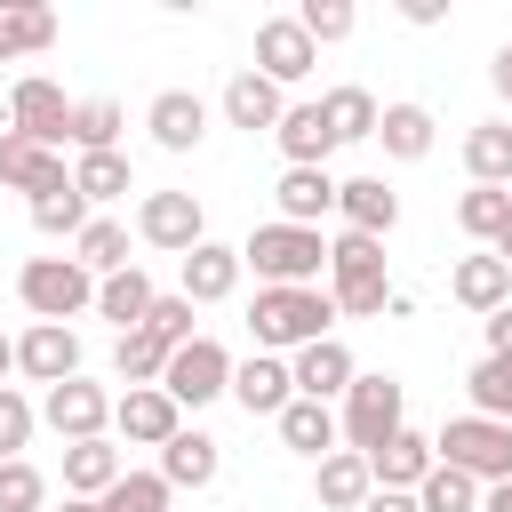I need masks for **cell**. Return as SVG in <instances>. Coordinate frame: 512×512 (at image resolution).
<instances>
[{"label": "cell", "instance_id": "6da1fadb", "mask_svg": "<svg viewBox=\"0 0 512 512\" xmlns=\"http://www.w3.org/2000/svg\"><path fill=\"white\" fill-rule=\"evenodd\" d=\"M248 328H256V352H304V344L336 336V296L328 288H256Z\"/></svg>", "mask_w": 512, "mask_h": 512}, {"label": "cell", "instance_id": "7a4b0ae2", "mask_svg": "<svg viewBox=\"0 0 512 512\" xmlns=\"http://www.w3.org/2000/svg\"><path fill=\"white\" fill-rule=\"evenodd\" d=\"M240 272H256L264 288H320V272H328V240L320 232H304V224H256L248 240H240Z\"/></svg>", "mask_w": 512, "mask_h": 512}, {"label": "cell", "instance_id": "3957f363", "mask_svg": "<svg viewBox=\"0 0 512 512\" xmlns=\"http://www.w3.org/2000/svg\"><path fill=\"white\" fill-rule=\"evenodd\" d=\"M408 424V384L400 376H352V392H344V408H336V440L352 448V456H376L392 432Z\"/></svg>", "mask_w": 512, "mask_h": 512}, {"label": "cell", "instance_id": "277c9868", "mask_svg": "<svg viewBox=\"0 0 512 512\" xmlns=\"http://www.w3.org/2000/svg\"><path fill=\"white\" fill-rule=\"evenodd\" d=\"M432 456L440 464H456L464 480H480V488H496V480H512V424H496V416H448L440 432H432Z\"/></svg>", "mask_w": 512, "mask_h": 512}, {"label": "cell", "instance_id": "5b68a950", "mask_svg": "<svg viewBox=\"0 0 512 512\" xmlns=\"http://www.w3.org/2000/svg\"><path fill=\"white\" fill-rule=\"evenodd\" d=\"M16 296H24V312L32 320H80V312H96V280L72 264V256H32L24 272H16Z\"/></svg>", "mask_w": 512, "mask_h": 512}, {"label": "cell", "instance_id": "8992f818", "mask_svg": "<svg viewBox=\"0 0 512 512\" xmlns=\"http://www.w3.org/2000/svg\"><path fill=\"white\" fill-rule=\"evenodd\" d=\"M160 392H168L176 408H208V400H224V392H232V352H224L216 336L176 344L168 368H160Z\"/></svg>", "mask_w": 512, "mask_h": 512}, {"label": "cell", "instance_id": "52a82bcc", "mask_svg": "<svg viewBox=\"0 0 512 512\" xmlns=\"http://www.w3.org/2000/svg\"><path fill=\"white\" fill-rule=\"evenodd\" d=\"M136 240L144 248H168V256H192L208 240V216H200L192 192H144L136 200Z\"/></svg>", "mask_w": 512, "mask_h": 512}, {"label": "cell", "instance_id": "ba28073f", "mask_svg": "<svg viewBox=\"0 0 512 512\" xmlns=\"http://www.w3.org/2000/svg\"><path fill=\"white\" fill-rule=\"evenodd\" d=\"M40 424H48L64 448H72V440H104V424H112V392L88 384V376H64V384H48Z\"/></svg>", "mask_w": 512, "mask_h": 512}, {"label": "cell", "instance_id": "9c48e42d", "mask_svg": "<svg viewBox=\"0 0 512 512\" xmlns=\"http://www.w3.org/2000/svg\"><path fill=\"white\" fill-rule=\"evenodd\" d=\"M8 128H16V136H32V144H48V152H64V128H72L64 88H56V80H40V72H24V80L8 88Z\"/></svg>", "mask_w": 512, "mask_h": 512}, {"label": "cell", "instance_id": "30bf717a", "mask_svg": "<svg viewBox=\"0 0 512 512\" xmlns=\"http://www.w3.org/2000/svg\"><path fill=\"white\" fill-rule=\"evenodd\" d=\"M352 376H360V360H352V344L344 336H320V344H304V352H288V384H296V400H344L352 392Z\"/></svg>", "mask_w": 512, "mask_h": 512}, {"label": "cell", "instance_id": "8fae6325", "mask_svg": "<svg viewBox=\"0 0 512 512\" xmlns=\"http://www.w3.org/2000/svg\"><path fill=\"white\" fill-rule=\"evenodd\" d=\"M112 432H120L128 448H168V440L184 432V408H176L160 384H128V392L112 400Z\"/></svg>", "mask_w": 512, "mask_h": 512}, {"label": "cell", "instance_id": "7c38bea8", "mask_svg": "<svg viewBox=\"0 0 512 512\" xmlns=\"http://www.w3.org/2000/svg\"><path fill=\"white\" fill-rule=\"evenodd\" d=\"M312 64H320V48L304 40L296 16H264V24H256V64H248V72H264L272 88H296Z\"/></svg>", "mask_w": 512, "mask_h": 512}, {"label": "cell", "instance_id": "4fadbf2b", "mask_svg": "<svg viewBox=\"0 0 512 512\" xmlns=\"http://www.w3.org/2000/svg\"><path fill=\"white\" fill-rule=\"evenodd\" d=\"M0 184H8V192H24V200H40V192H64V184H72V168H64V152H48V144H32V136L0 128Z\"/></svg>", "mask_w": 512, "mask_h": 512}, {"label": "cell", "instance_id": "5bb4252c", "mask_svg": "<svg viewBox=\"0 0 512 512\" xmlns=\"http://www.w3.org/2000/svg\"><path fill=\"white\" fill-rule=\"evenodd\" d=\"M16 376H32V384L80 376V336H72L64 320H32V328L16 336Z\"/></svg>", "mask_w": 512, "mask_h": 512}, {"label": "cell", "instance_id": "9a60e30c", "mask_svg": "<svg viewBox=\"0 0 512 512\" xmlns=\"http://www.w3.org/2000/svg\"><path fill=\"white\" fill-rule=\"evenodd\" d=\"M144 128H152L160 152H200V136H208V104H200L192 88H160V96L144 104Z\"/></svg>", "mask_w": 512, "mask_h": 512}, {"label": "cell", "instance_id": "2e32d148", "mask_svg": "<svg viewBox=\"0 0 512 512\" xmlns=\"http://www.w3.org/2000/svg\"><path fill=\"white\" fill-rule=\"evenodd\" d=\"M336 216H344V232L384 240V232L400 224V192H392L384 176H344V184H336Z\"/></svg>", "mask_w": 512, "mask_h": 512}, {"label": "cell", "instance_id": "e0dca14e", "mask_svg": "<svg viewBox=\"0 0 512 512\" xmlns=\"http://www.w3.org/2000/svg\"><path fill=\"white\" fill-rule=\"evenodd\" d=\"M232 400H240L248 416H280V408L296 400L288 360H280V352H248V360H232Z\"/></svg>", "mask_w": 512, "mask_h": 512}, {"label": "cell", "instance_id": "ac0fdd59", "mask_svg": "<svg viewBox=\"0 0 512 512\" xmlns=\"http://www.w3.org/2000/svg\"><path fill=\"white\" fill-rule=\"evenodd\" d=\"M272 144H280V160H288V168H328L336 128H328V112H320V104H288V112H280V128H272Z\"/></svg>", "mask_w": 512, "mask_h": 512}, {"label": "cell", "instance_id": "d6986e66", "mask_svg": "<svg viewBox=\"0 0 512 512\" xmlns=\"http://www.w3.org/2000/svg\"><path fill=\"white\" fill-rule=\"evenodd\" d=\"M448 296H456L464 312H480V320H488L496 304H512V264H504V256H488V248H480V256H456Z\"/></svg>", "mask_w": 512, "mask_h": 512}, {"label": "cell", "instance_id": "ffe728a7", "mask_svg": "<svg viewBox=\"0 0 512 512\" xmlns=\"http://www.w3.org/2000/svg\"><path fill=\"white\" fill-rule=\"evenodd\" d=\"M432 464H440V456H432V432L400 424V432H392V440L368 456V480H376V488H408V496H416V480H424Z\"/></svg>", "mask_w": 512, "mask_h": 512}, {"label": "cell", "instance_id": "44dd1931", "mask_svg": "<svg viewBox=\"0 0 512 512\" xmlns=\"http://www.w3.org/2000/svg\"><path fill=\"white\" fill-rule=\"evenodd\" d=\"M280 112H288V96H280L264 72H232V80H224V120H232V128L272 136V128H280Z\"/></svg>", "mask_w": 512, "mask_h": 512}, {"label": "cell", "instance_id": "7402d4cb", "mask_svg": "<svg viewBox=\"0 0 512 512\" xmlns=\"http://www.w3.org/2000/svg\"><path fill=\"white\" fill-rule=\"evenodd\" d=\"M272 200H280V224H304V232H320V216L336 208V176H328V168H280Z\"/></svg>", "mask_w": 512, "mask_h": 512}, {"label": "cell", "instance_id": "603a6c76", "mask_svg": "<svg viewBox=\"0 0 512 512\" xmlns=\"http://www.w3.org/2000/svg\"><path fill=\"white\" fill-rule=\"evenodd\" d=\"M240 288V248H224V240H200L192 256H184V304H224Z\"/></svg>", "mask_w": 512, "mask_h": 512}, {"label": "cell", "instance_id": "cb8c5ba5", "mask_svg": "<svg viewBox=\"0 0 512 512\" xmlns=\"http://www.w3.org/2000/svg\"><path fill=\"white\" fill-rule=\"evenodd\" d=\"M152 472H160L168 488H208V480L224 472V448H216L208 432H192V424H184V432L160 448V464H152Z\"/></svg>", "mask_w": 512, "mask_h": 512}, {"label": "cell", "instance_id": "d4e9b609", "mask_svg": "<svg viewBox=\"0 0 512 512\" xmlns=\"http://www.w3.org/2000/svg\"><path fill=\"white\" fill-rule=\"evenodd\" d=\"M152 296H160V288H152V272H144V264H128V272H112V280H96V320H112V328L128 336V328H144V312H152Z\"/></svg>", "mask_w": 512, "mask_h": 512}, {"label": "cell", "instance_id": "484cf974", "mask_svg": "<svg viewBox=\"0 0 512 512\" xmlns=\"http://www.w3.org/2000/svg\"><path fill=\"white\" fill-rule=\"evenodd\" d=\"M120 472H128V456L112 440H72L64 448V496H112Z\"/></svg>", "mask_w": 512, "mask_h": 512}, {"label": "cell", "instance_id": "4316f807", "mask_svg": "<svg viewBox=\"0 0 512 512\" xmlns=\"http://www.w3.org/2000/svg\"><path fill=\"white\" fill-rule=\"evenodd\" d=\"M368 488H376V480H368V456H352V448H328L320 472H312V496H320L328 512H360Z\"/></svg>", "mask_w": 512, "mask_h": 512}, {"label": "cell", "instance_id": "83f0119b", "mask_svg": "<svg viewBox=\"0 0 512 512\" xmlns=\"http://www.w3.org/2000/svg\"><path fill=\"white\" fill-rule=\"evenodd\" d=\"M376 144H384L392 160H424V152L440 144V120H432L424 104H384V112H376Z\"/></svg>", "mask_w": 512, "mask_h": 512}, {"label": "cell", "instance_id": "f1b7e54d", "mask_svg": "<svg viewBox=\"0 0 512 512\" xmlns=\"http://www.w3.org/2000/svg\"><path fill=\"white\" fill-rule=\"evenodd\" d=\"M72 264H80L88 280L128 272V224H120V216H88V224H80V240H72Z\"/></svg>", "mask_w": 512, "mask_h": 512}, {"label": "cell", "instance_id": "f546056e", "mask_svg": "<svg viewBox=\"0 0 512 512\" xmlns=\"http://www.w3.org/2000/svg\"><path fill=\"white\" fill-rule=\"evenodd\" d=\"M272 424H280V448H296V456H312V464L336 448V408H328V400H288Z\"/></svg>", "mask_w": 512, "mask_h": 512}, {"label": "cell", "instance_id": "4dcf8cb0", "mask_svg": "<svg viewBox=\"0 0 512 512\" xmlns=\"http://www.w3.org/2000/svg\"><path fill=\"white\" fill-rule=\"evenodd\" d=\"M72 192H80L88 208H104V200H128V192H136V168H128V152H80V160H72Z\"/></svg>", "mask_w": 512, "mask_h": 512}, {"label": "cell", "instance_id": "1f68e13d", "mask_svg": "<svg viewBox=\"0 0 512 512\" xmlns=\"http://www.w3.org/2000/svg\"><path fill=\"white\" fill-rule=\"evenodd\" d=\"M464 168H472V184L512 192V120H480V128L464 136Z\"/></svg>", "mask_w": 512, "mask_h": 512}, {"label": "cell", "instance_id": "d6a6232c", "mask_svg": "<svg viewBox=\"0 0 512 512\" xmlns=\"http://www.w3.org/2000/svg\"><path fill=\"white\" fill-rule=\"evenodd\" d=\"M328 280H336V288H376V280H384V240L336 232V240H328Z\"/></svg>", "mask_w": 512, "mask_h": 512}, {"label": "cell", "instance_id": "836d02e7", "mask_svg": "<svg viewBox=\"0 0 512 512\" xmlns=\"http://www.w3.org/2000/svg\"><path fill=\"white\" fill-rule=\"evenodd\" d=\"M320 112H328L336 144H368V136H376V112H384V104H376V96H368L360 80H344V88H328V96H320Z\"/></svg>", "mask_w": 512, "mask_h": 512}, {"label": "cell", "instance_id": "e575fe53", "mask_svg": "<svg viewBox=\"0 0 512 512\" xmlns=\"http://www.w3.org/2000/svg\"><path fill=\"white\" fill-rule=\"evenodd\" d=\"M464 392H472V416L512 424V352H480L472 376H464Z\"/></svg>", "mask_w": 512, "mask_h": 512}, {"label": "cell", "instance_id": "d590c367", "mask_svg": "<svg viewBox=\"0 0 512 512\" xmlns=\"http://www.w3.org/2000/svg\"><path fill=\"white\" fill-rule=\"evenodd\" d=\"M120 128H128V112H120L112 96H88V104H72L64 144H80V152H120Z\"/></svg>", "mask_w": 512, "mask_h": 512}, {"label": "cell", "instance_id": "8d00e7d4", "mask_svg": "<svg viewBox=\"0 0 512 512\" xmlns=\"http://www.w3.org/2000/svg\"><path fill=\"white\" fill-rule=\"evenodd\" d=\"M416 512H480V480H464L456 464H432L416 480Z\"/></svg>", "mask_w": 512, "mask_h": 512}, {"label": "cell", "instance_id": "74e56055", "mask_svg": "<svg viewBox=\"0 0 512 512\" xmlns=\"http://www.w3.org/2000/svg\"><path fill=\"white\" fill-rule=\"evenodd\" d=\"M112 368H120V384H160V368H168V344H160L152 328H128V336L112 344Z\"/></svg>", "mask_w": 512, "mask_h": 512}, {"label": "cell", "instance_id": "f35d334b", "mask_svg": "<svg viewBox=\"0 0 512 512\" xmlns=\"http://www.w3.org/2000/svg\"><path fill=\"white\" fill-rule=\"evenodd\" d=\"M504 216H512V192H496V184H472V192L456 200V224H464L472 240H488V248H496V232H504Z\"/></svg>", "mask_w": 512, "mask_h": 512}, {"label": "cell", "instance_id": "ab89813d", "mask_svg": "<svg viewBox=\"0 0 512 512\" xmlns=\"http://www.w3.org/2000/svg\"><path fill=\"white\" fill-rule=\"evenodd\" d=\"M56 40V16L48 8H0V48L8 56H40Z\"/></svg>", "mask_w": 512, "mask_h": 512}, {"label": "cell", "instance_id": "60d3db41", "mask_svg": "<svg viewBox=\"0 0 512 512\" xmlns=\"http://www.w3.org/2000/svg\"><path fill=\"white\" fill-rule=\"evenodd\" d=\"M296 24H304V40H312V48H328V40H352L360 8H352V0H304V8H296Z\"/></svg>", "mask_w": 512, "mask_h": 512}, {"label": "cell", "instance_id": "b9f144b4", "mask_svg": "<svg viewBox=\"0 0 512 512\" xmlns=\"http://www.w3.org/2000/svg\"><path fill=\"white\" fill-rule=\"evenodd\" d=\"M32 224H40L48 240H80V224H88V200H80L72 184H64V192H40V200H32Z\"/></svg>", "mask_w": 512, "mask_h": 512}, {"label": "cell", "instance_id": "7bdbcfd3", "mask_svg": "<svg viewBox=\"0 0 512 512\" xmlns=\"http://www.w3.org/2000/svg\"><path fill=\"white\" fill-rule=\"evenodd\" d=\"M48 504V480H40V464H24V456H0V512H40Z\"/></svg>", "mask_w": 512, "mask_h": 512}, {"label": "cell", "instance_id": "ee69618b", "mask_svg": "<svg viewBox=\"0 0 512 512\" xmlns=\"http://www.w3.org/2000/svg\"><path fill=\"white\" fill-rule=\"evenodd\" d=\"M168 496H176V488H168L160 472H120L112 496H104V512H168Z\"/></svg>", "mask_w": 512, "mask_h": 512}, {"label": "cell", "instance_id": "f6af8a7d", "mask_svg": "<svg viewBox=\"0 0 512 512\" xmlns=\"http://www.w3.org/2000/svg\"><path fill=\"white\" fill-rule=\"evenodd\" d=\"M32 432H40V408L16 392V384H0V456H16V448H32Z\"/></svg>", "mask_w": 512, "mask_h": 512}, {"label": "cell", "instance_id": "bcb514c9", "mask_svg": "<svg viewBox=\"0 0 512 512\" xmlns=\"http://www.w3.org/2000/svg\"><path fill=\"white\" fill-rule=\"evenodd\" d=\"M144 328H152V336H160V344L176 352V344H192V304H184V296H152Z\"/></svg>", "mask_w": 512, "mask_h": 512}, {"label": "cell", "instance_id": "7dc6e473", "mask_svg": "<svg viewBox=\"0 0 512 512\" xmlns=\"http://www.w3.org/2000/svg\"><path fill=\"white\" fill-rule=\"evenodd\" d=\"M480 336H488V352H512V304H496V312L480 320Z\"/></svg>", "mask_w": 512, "mask_h": 512}, {"label": "cell", "instance_id": "c3c4849f", "mask_svg": "<svg viewBox=\"0 0 512 512\" xmlns=\"http://www.w3.org/2000/svg\"><path fill=\"white\" fill-rule=\"evenodd\" d=\"M360 512H416V496H408V488H368Z\"/></svg>", "mask_w": 512, "mask_h": 512}, {"label": "cell", "instance_id": "681fc988", "mask_svg": "<svg viewBox=\"0 0 512 512\" xmlns=\"http://www.w3.org/2000/svg\"><path fill=\"white\" fill-rule=\"evenodd\" d=\"M488 88H496V96H504V104H512V40H504V48H496V56H488Z\"/></svg>", "mask_w": 512, "mask_h": 512}, {"label": "cell", "instance_id": "f907efd6", "mask_svg": "<svg viewBox=\"0 0 512 512\" xmlns=\"http://www.w3.org/2000/svg\"><path fill=\"white\" fill-rule=\"evenodd\" d=\"M480 512H512V480H496V488H480Z\"/></svg>", "mask_w": 512, "mask_h": 512}, {"label": "cell", "instance_id": "816d5d0a", "mask_svg": "<svg viewBox=\"0 0 512 512\" xmlns=\"http://www.w3.org/2000/svg\"><path fill=\"white\" fill-rule=\"evenodd\" d=\"M0 376H16V336H0Z\"/></svg>", "mask_w": 512, "mask_h": 512}, {"label": "cell", "instance_id": "f5cc1de1", "mask_svg": "<svg viewBox=\"0 0 512 512\" xmlns=\"http://www.w3.org/2000/svg\"><path fill=\"white\" fill-rule=\"evenodd\" d=\"M488 256H504V264H512V216H504V232H496V248H488Z\"/></svg>", "mask_w": 512, "mask_h": 512}, {"label": "cell", "instance_id": "db71d44e", "mask_svg": "<svg viewBox=\"0 0 512 512\" xmlns=\"http://www.w3.org/2000/svg\"><path fill=\"white\" fill-rule=\"evenodd\" d=\"M64 512H104V496H64Z\"/></svg>", "mask_w": 512, "mask_h": 512}, {"label": "cell", "instance_id": "11a10c76", "mask_svg": "<svg viewBox=\"0 0 512 512\" xmlns=\"http://www.w3.org/2000/svg\"><path fill=\"white\" fill-rule=\"evenodd\" d=\"M0 64H8V48H0Z\"/></svg>", "mask_w": 512, "mask_h": 512}]
</instances>
